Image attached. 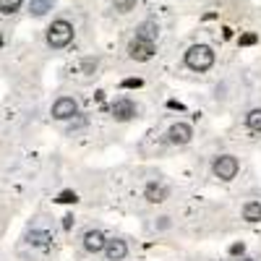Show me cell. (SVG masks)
Segmentation results:
<instances>
[{"mask_svg": "<svg viewBox=\"0 0 261 261\" xmlns=\"http://www.w3.org/2000/svg\"><path fill=\"white\" fill-rule=\"evenodd\" d=\"M186 65L191 71H209L214 65V53L212 47L206 45H193L188 53H186Z\"/></svg>", "mask_w": 261, "mask_h": 261, "instance_id": "6da1fadb", "label": "cell"}, {"mask_svg": "<svg viewBox=\"0 0 261 261\" xmlns=\"http://www.w3.org/2000/svg\"><path fill=\"white\" fill-rule=\"evenodd\" d=\"M71 39H73V27L68 24V21H65V18L53 21V27L47 29L50 47H65V45H71Z\"/></svg>", "mask_w": 261, "mask_h": 261, "instance_id": "7a4b0ae2", "label": "cell"}, {"mask_svg": "<svg viewBox=\"0 0 261 261\" xmlns=\"http://www.w3.org/2000/svg\"><path fill=\"white\" fill-rule=\"evenodd\" d=\"M212 172L220 180H232L238 175V160L232 154H222V157H217L214 165H212Z\"/></svg>", "mask_w": 261, "mask_h": 261, "instance_id": "3957f363", "label": "cell"}, {"mask_svg": "<svg viewBox=\"0 0 261 261\" xmlns=\"http://www.w3.org/2000/svg\"><path fill=\"white\" fill-rule=\"evenodd\" d=\"M128 55L134 58V60H149L151 55H154V42L144 39V37H136V39L128 45Z\"/></svg>", "mask_w": 261, "mask_h": 261, "instance_id": "277c9868", "label": "cell"}, {"mask_svg": "<svg viewBox=\"0 0 261 261\" xmlns=\"http://www.w3.org/2000/svg\"><path fill=\"white\" fill-rule=\"evenodd\" d=\"M79 113V105H76V99H71V97H60L55 105H53V118H58V120H68V118H73Z\"/></svg>", "mask_w": 261, "mask_h": 261, "instance_id": "5b68a950", "label": "cell"}, {"mask_svg": "<svg viewBox=\"0 0 261 261\" xmlns=\"http://www.w3.org/2000/svg\"><path fill=\"white\" fill-rule=\"evenodd\" d=\"M105 243H107V238H105L99 230H86V235H84V248L89 251V253L105 251Z\"/></svg>", "mask_w": 261, "mask_h": 261, "instance_id": "8992f818", "label": "cell"}, {"mask_svg": "<svg viewBox=\"0 0 261 261\" xmlns=\"http://www.w3.org/2000/svg\"><path fill=\"white\" fill-rule=\"evenodd\" d=\"M170 141L172 144H188L191 141V136H193V128L188 125V123H175V125H172L170 128Z\"/></svg>", "mask_w": 261, "mask_h": 261, "instance_id": "52a82bcc", "label": "cell"}, {"mask_svg": "<svg viewBox=\"0 0 261 261\" xmlns=\"http://www.w3.org/2000/svg\"><path fill=\"white\" fill-rule=\"evenodd\" d=\"M105 256L110 258V261H123V258L128 256L125 241H107V243H105Z\"/></svg>", "mask_w": 261, "mask_h": 261, "instance_id": "ba28073f", "label": "cell"}, {"mask_svg": "<svg viewBox=\"0 0 261 261\" xmlns=\"http://www.w3.org/2000/svg\"><path fill=\"white\" fill-rule=\"evenodd\" d=\"M113 115H115V120H130L136 115V105L130 99H118L113 105Z\"/></svg>", "mask_w": 261, "mask_h": 261, "instance_id": "9c48e42d", "label": "cell"}, {"mask_svg": "<svg viewBox=\"0 0 261 261\" xmlns=\"http://www.w3.org/2000/svg\"><path fill=\"white\" fill-rule=\"evenodd\" d=\"M167 188L162 186V183H149L146 186V191H144V196H146V201H151V204H160V201H165L167 199Z\"/></svg>", "mask_w": 261, "mask_h": 261, "instance_id": "30bf717a", "label": "cell"}, {"mask_svg": "<svg viewBox=\"0 0 261 261\" xmlns=\"http://www.w3.org/2000/svg\"><path fill=\"white\" fill-rule=\"evenodd\" d=\"M243 220L246 222H261V201H248L243 206Z\"/></svg>", "mask_w": 261, "mask_h": 261, "instance_id": "8fae6325", "label": "cell"}, {"mask_svg": "<svg viewBox=\"0 0 261 261\" xmlns=\"http://www.w3.org/2000/svg\"><path fill=\"white\" fill-rule=\"evenodd\" d=\"M246 125L253 130V134H261V107H258V110H251L246 115Z\"/></svg>", "mask_w": 261, "mask_h": 261, "instance_id": "7c38bea8", "label": "cell"}, {"mask_svg": "<svg viewBox=\"0 0 261 261\" xmlns=\"http://www.w3.org/2000/svg\"><path fill=\"white\" fill-rule=\"evenodd\" d=\"M136 37H144V39L154 42V37H157V24H154V21H146V24H141L139 32H136Z\"/></svg>", "mask_w": 261, "mask_h": 261, "instance_id": "4fadbf2b", "label": "cell"}, {"mask_svg": "<svg viewBox=\"0 0 261 261\" xmlns=\"http://www.w3.org/2000/svg\"><path fill=\"white\" fill-rule=\"evenodd\" d=\"M29 243H34V246H47L50 243V232H29Z\"/></svg>", "mask_w": 261, "mask_h": 261, "instance_id": "5bb4252c", "label": "cell"}, {"mask_svg": "<svg viewBox=\"0 0 261 261\" xmlns=\"http://www.w3.org/2000/svg\"><path fill=\"white\" fill-rule=\"evenodd\" d=\"M50 11V0H32V13L34 16H45Z\"/></svg>", "mask_w": 261, "mask_h": 261, "instance_id": "9a60e30c", "label": "cell"}, {"mask_svg": "<svg viewBox=\"0 0 261 261\" xmlns=\"http://www.w3.org/2000/svg\"><path fill=\"white\" fill-rule=\"evenodd\" d=\"M21 3L24 0H0V13H13L21 8Z\"/></svg>", "mask_w": 261, "mask_h": 261, "instance_id": "2e32d148", "label": "cell"}, {"mask_svg": "<svg viewBox=\"0 0 261 261\" xmlns=\"http://www.w3.org/2000/svg\"><path fill=\"white\" fill-rule=\"evenodd\" d=\"M136 8V0H115V11L118 13H128Z\"/></svg>", "mask_w": 261, "mask_h": 261, "instance_id": "e0dca14e", "label": "cell"}, {"mask_svg": "<svg viewBox=\"0 0 261 261\" xmlns=\"http://www.w3.org/2000/svg\"><path fill=\"white\" fill-rule=\"evenodd\" d=\"M58 201H60V204H73V201H76V193H71V191H63V193L58 196Z\"/></svg>", "mask_w": 261, "mask_h": 261, "instance_id": "ac0fdd59", "label": "cell"}, {"mask_svg": "<svg viewBox=\"0 0 261 261\" xmlns=\"http://www.w3.org/2000/svg\"><path fill=\"white\" fill-rule=\"evenodd\" d=\"M256 42V34H243L241 37V45H253Z\"/></svg>", "mask_w": 261, "mask_h": 261, "instance_id": "d6986e66", "label": "cell"}, {"mask_svg": "<svg viewBox=\"0 0 261 261\" xmlns=\"http://www.w3.org/2000/svg\"><path fill=\"white\" fill-rule=\"evenodd\" d=\"M123 86H141V81H139V79H128Z\"/></svg>", "mask_w": 261, "mask_h": 261, "instance_id": "ffe728a7", "label": "cell"}, {"mask_svg": "<svg viewBox=\"0 0 261 261\" xmlns=\"http://www.w3.org/2000/svg\"><path fill=\"white\" fill-rule=\"evenodd\" d=\"M0 47H3V34H0Z\"/></svg>", "mask_w": 261, "mask_h": 261, "instance_id": "44dd1931", "label": "cell"}, {"mask_svg": "<svg viewBox=\"0 0 261 261\" xmlns=\"http://www.w3.org/2000/svg\"><path fill=\"white\" fill-rule=\"evenodd\" d=\"M243 261H253V258H243Z\"/></svg>", "mask_w": 261, "mask_h": 261, "instance_id": "7402d4cb", "label": "cell"}]
</instances>
